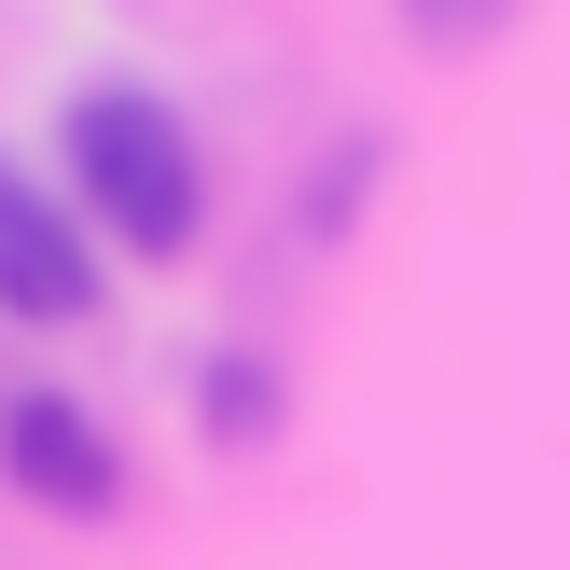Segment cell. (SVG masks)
Instances as JSON below:
<instances>
[{
  "mask_svg": "<svg viewBox=\"0 0 570 570\" xmlns=\"http://www.w3.org/2000/svg\"><path fill=\"white\" fill-rule=\"evenodd\" d=\"M70 195H83V209H98L126 250L181 265V250H195V223H209L195 126L154 98V83H98V98H70Z\"/></svg>",
  "mask_w": 570,
  "mask_h": 570,
  "instance_id": "6da1fadb",
  "label": "cell"
},
{
  "mask_svg": "<svg viewBox=\"0 0 570 570\" xmlns=\"http://www.w3.org/2000/svg\"><path fill=\"white\" fill-rule=\"evenodd\" d=\"M0 306H14V321H98V250H83V223L56 209L42 181H14V167H0Z\"/></svg>",
  "mask_w": 570,
  "mask_h": 570,
  "instance_id": "7a4b0ae2",
  "label": "cell"
},
{
  "mask_svg": "<svg viewBox=\"0 0 570 570\" xmlns=\"http://www.w3.org/2000/svg\"><path fill=\"white\" fill-rule=\"evenodd\" d=\"M0 473H14L28 501H56V515H111V501H126V460H111V432L70 390H28V404L0 417Z\"/></svg>",
  "mask_w": 570,
  "mask_h": 570,
  "instance_id": "3957f363",
  "label": "cell"
},
{
  "mask_svg": "<svg viewBox=\"0 0 570 570\" xmlns=\"http://www.w3.org/2000/svg\"><path fill=\"white\" fill-rule=\"evenodd\" d=\"M209 432H223V445L278 432V376H250V362H223V376H209Z\"/></svg>",
  "mask_w": 570,
  "mask_h": 570,
  "instance_id": "277c9868",
  "label": "cell"
},
{
  "mask_svg": "<svg viewBox=\"0 0 570 570\" xmlns=\"http://www.w3.org/2000/svg\"><path fill=\"white\" fill-rule=\"evenodd\" d=\"M417 28H432V42H473V28H501V0H404Z\"/></svg>",
  "mask_w": 570,
  "mask_h": 570,
  "instance_id": "5b68a950",
  "label": "cell"
}]
</instances>
